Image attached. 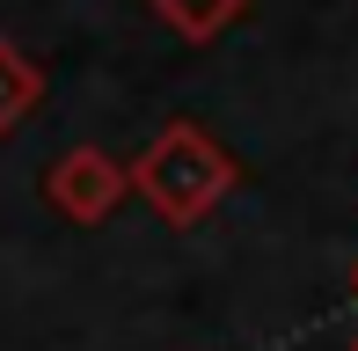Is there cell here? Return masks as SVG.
<instances>
[{
	"label": "cell",
	"instance_id": "cell-1",
	"mask_svg": "<svg viewBox=\"0 0 358 351\" xmlns=\"http://www.w3.org/2000/svg\"><path fill=\"white\" fill-rule=\"evenodd\" d=\"M132 190L169 227H198L227 190H234V154H227L205 124H169V132L146 139V154L132 162Z\"/></svg>",
	"mask_w": 358,
	"mask_h": 351
},
{
	"label": "cell",
	"instance_id": "cell-2",
	"mask_svg": "<svg viewBox=\"0 0 358 351\" xmlns=\"http://www.w3.org/2000/svg\"><path fill=\"white\" fill-rule=\"evenodd\" d=\"M124 190H132V169H124L117 154H103V147H66L44 169V198H52V213H66L73 227L110 220L124 205Z\"/></svg>",
	"mask_w": 358,
	"mask_h": 351
},
{
	"label": "cell",
	"instance_id": "cell-3",
	"mask_svg": "<svg viewBox=\"0 0 358 351\" xmlns=\"http://www.w3.org/2000/svg\"><path fill=\"white\" fill-rule=\"evenodd\" d=\"M37 103H44V66H37L15 37H0V139H8Z\"/></svg>",
	"mask_w": 358,
	"mask_h": 351
},
{
	"label": "cell",
	"instance_id": "cell-4",
	"mask_svg": "<svg viewBox=\"0 0 358 351\" xmlns=\"http://www.w3.org/2000/svg\"><path fill=\"white\" fill-rule=\"evenodd\" d=\"M146 8H154L161 22L176 29V37H190V44H213L227 22H241V15H249V0H146Z\"/></svg>",
	"mask_w": 358,
	"mask_h": 351
}]
</instances>
